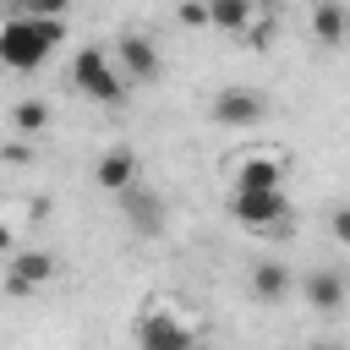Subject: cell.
<instances>
[{"mask_svg": "<svg viewBox=\"0 0 350 350\" xmlns=\"http://www.w3.org/2000/svg\"><path fill=\"white\" fill-rule=\"evenodd\" d=\"M60 38H66L60 16H27V11H16L5 22V33H0V55H5L11 71H38Z\"/></svg>", "mask_w": 350, "mask_h": 350, "instance_id": "1", "label": "cell"}, {"mask_svg": "<svg viewBox=\"0 0 350 350\" xmlns=\"http://www.w3.org/2000/svg\"><path fill=\"white\" fill-rule=\"evenodd\" d=\"M71 77H77V88H82L88 98H98V104H120V98H126V77L109 66L104 49H82V55L71 60Z\"/></svg>", "mask_w": 350, "mask_h": 350, "instance_id": "2", "label": "cell"}, {"mask_svg": "<svg viewBox=\"0 0 350 350\" xmlns=\"http://www.w3.org/2000/svg\"><path fill=\"white\" fill-rule=\"evenodd\" d=\"M230 219L246 224V230H273L290 219V197L273 186V191H235L230 197Z\"/></svg>", "mask_w": 350, "mask_h": 350, "instance_id": "3", "label": "cell"}, {"mask_svg": "<svg viewBox=\"0 0 350 350\" xmlns=\"http://www.w3.org/2000/svg\"><path fill=\"white\" fill-rule=\"evenodd\" d=\"M197 339H191V328L175 317V312H159V306H148L142 317H137V350H191Z\"/></svg>", "mask_w": 350, "mask_h": 350, "instance_id": "4", "label": "cell"}, {"mask_svg": "<svg viewBox=\"0 0 350 350\" xmlns=\"http://www.w3.org/2000/svg\"><path fill=\"white\" fill-rule=\"evenodd\" d=\"M262 115H268V98L252 93V88H219V98H213L219 126H257Z\"/></svg>", "mask_w": 350, "mask_h": 350, "instance_id": "5", "label": "cell"}, {"mask_svg": "<svg viewBox=\"0 0 350 350\" xmlns=\"http://www.w3.org/2000/svg\"><path fill=\"white\" fill-rule=\"evenodd\" d=\"M120 213H126V224H131L137 235H159V230H164V197L148 191L142 180L120 191Z\"/></svg>", "mask_w": 350, "mask_h": 350, "instance_id": "6", "label": "cell"}, {"mask_svg": "<svg viewBox=\"0 0 350 350\" xmlns=\"http://www.w3.org/2000/svg\"><path fill=\"white\" fill-rule=\"evenodd\" d=\"M115 60H120V71H126L131 82H153V77H159V49H153V38H142V33H120V38H115Z\"/></svg>", "mask_w": 350, "mask_h": 350, "instance_id": "7", "label": "cell"}, {"mask_svg": "<svg viewBox=\"0 0 350 350\" xmlns=\"http://www.w3.org/2000/svg\"><path fill=\"white\" fill-rule=\"evenodd\" d=\"M49 273H55V257H49V252H11V262H5V290H11V295H27V290L49 284Z\"/></svg>", "mask_w": 350, "mask_h": 350, "instance_id": "8", "label": "cell"}, {"mask_svg": "<svg viewBox=\"0 0 350 350\" xmlns=\"http://www.w3.org/2000/svg\"><path fill=\"white\" fill-rule=\"evenodd\" d=\"M137 175H142V164H137V153L131 148H109L98 164H93V180L104 186V191H126V186H137Z\"/></svg>", "mask_w": 350, "mask_h": 350, "instance_id": "9", "label": "cell"}, {"mask_svg": "<svg viewBox=\"0 0 350 350\" xmlns=\"http://www.w3.org/2000/svg\"><path fill=\"white\" fill-rule=\"evenodd\" d=\"M306 306L312 312H339L345 306V279L334 273V268H317V273H306Z\"/></svg>", "mask_w": 350, "mask_h": 350, "instance_id": "10", "label": "cell"}, {"mask_svg": "<svg viewBox=\"0 0 350 350\" xmlns=\"http://www.w3.org/2000/svg\"><path fill=\"white\" fill-rule=\"evenodd\" d=\"M312 33H317V44H345L350 38V11L339 0H317L312 5Z\"/></svg>", "mask_w": 350, "mask_h": 350, "instance_id": "11", "label": "cell"}, {"mask_svg": "<svg viewBox=\"0 0 350 350\" xmlns=\"http://www.w3.org/2000/svg\"><path fill=\"white\" fill-rule=\"evenodd\" d=\"M279 180H284V164L268 159V153H252L241 164V175H235V191H273Z\"/></svg>", "mask_w": 350, "mask_h": 350, "instance_id": "12", "label": "cell"}, {"mask_svg": "<svg viewBox=\"0 0 350 350\" xmlns=\"http://www.w3.org/2000/svg\"><path fill=\"white\" fill-rule=\"evenodd\" d=\"M252 295L268 301V306L284 301V295H290V273H284V262H257V268H252Z\"/></svg>", "mask_w": 350, "mask_h": 350, "instance_id": "13", "label": "cell"}, {"mask_svg": "<svg viewBox=\"0 0 350 350\" xmlns=\"http://www.w3.org/2000/svg\"><path fill=\"white\" fill-rule=\"evenodd\" d=\"M252 0H208V16H213V27L219 33H246L252 27Z\"/></svg>", "mask_w": 350, "mask_h": 350, "instance_id": "14", "label": "cell"}, {"mask_svg": "<svg viewBox=\"0 0 350 350\" xmlns=\"http://www.w3.org/2000/svg\"><path fill=\"white\" fill-rule=\"evenodd\" d=\"M11 120H16V131H27V137H38V131L49 126V104H44V98H22Z\"/></svg>", "mask_w": 350, "mask_h": 350, "instance_id": "15", "label": "cell"}, {"mask_svg": "<svg viewBox=\"0 0 350 350\" xmlns=\"http://www.w3.org/2000/svg\"><path fill=\"white\" fill-rule=\"evenodd\" d=\"M66 5L71 0H16V11H27V16H66Z\"/></svg>", "mask_w": 350, "mask_h": 350, "instance_id": "16", "label": "cell"}, {"mask_svg": "<svg viewBox=\"0 0 350 350\" xmlns=\"http://www.w3.org/2000/svg\"><path fill=\"white\" fill-rule=\"evenodd\" d=\"M241 38H246V49H268V44H273V22H252Z\"/></svg>", "mask_w": 350, "mask_h": 350, "instance_id": "17", "label": "cell"}, {"mask_svg": "<svg viewBox=\"0 0 350 350\" xmlns=\"http://www.w3.org/2000/svg\"><path fill=\"white\" fill-rule=\"evenodd\" d=\"M180 22H186V27H202V22H213V16H208V5L186 0V5H180Z\"/></svg>", "mask_w": 350, "mask_h": 350, "instance_id": "18", "label": "cell"}, {"mask_svg": "<svg viewBox=\"0 0 350 350\" xmlns=\"http://www.w3.org/2000/svg\"><path fill=\"white\" fill-rule=\"evenodd\" d=\"M334 241H339V246H350V208H339V213H334Z\"/></svg>", "mask_w": 350, "mask_h": 350, "instance_id": "19", "label": "cell"}, {"mask_svg": "<svg viewBox=\"0 0 350 350\" xmlns=\"http://www.w3.org/2000/svg\"><path fill=\"white\" fill-rule=\"evenodd\" d=\"M252 5H284V0H252Z\"/></svg>", "mask_w": 350, "mask_h": 350, "instance_id": "20", "label": "cell"}]
</instances>
